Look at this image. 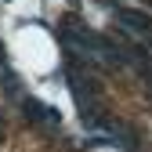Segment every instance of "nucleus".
Instances as JSON below:
<instances>
[{
    "mask_svg": "<svg viewBox=\"0 0 152 152\" xmlns=\"http://www.w3.org/2000/svg\"><path fill=\"white\" fill-rule=\"evenodd\" d=\"M22 109H26V116H29V120L44 123V127H54V123H58V112L47 109V105H40V102H33V98H22Z\"/></svg>",
    "mask_w": 152,
    "mask_h": 152,
    "instance_id": "2",
    "label": "nucleus"
},
{
    "mask_svg": "<svg viewBox=\"0 0 152 152\" xmlns=\"http://www.w3.org/2000/svg\"><path fill=\"white\" fill-rule=\"evenodd\" d=\"M120 22L134 33V36H152V18L148 15H141V11H130V7H123L120 11Z\"/></svg>",
    "mask_w": 152,
    "mask_h": 152,
    "instance_id": "1",
    "label": "nucleus"
},
{
    "mask_svg": "<svg viewBox=\"0 0 152 152\" xmlns=\"http://www.w3.org/2000/svg\"><path fill=\"white\" fill-rule=\"evenodd\" d=\"M148 44H152V36H148Z\"/></svg>",
    "mask_w": 152,
    "mask_h": 152,
    "instance_id": "3",
    "label": "nucleus"
}]
</instances>
